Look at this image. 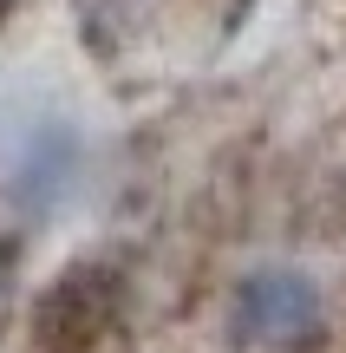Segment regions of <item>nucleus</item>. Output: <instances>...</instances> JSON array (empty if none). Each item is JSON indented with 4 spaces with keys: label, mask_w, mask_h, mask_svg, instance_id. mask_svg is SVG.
<instances>
[{
    "label": "nucleus",
    "mask_w": 346,
    "mask_h": 353,
    "mask_svg": "<svg viewBox=\"0 0 346 353\" xmlns=\"http://www.w3.org/2000/svg\"><path fill=\"white\" fill-rule=\"evenodd\" d=\"M321 321H327L321 288L301 268H255L235 288V334L255 347H307Z\"/></svg>",
    "instance_id": "obj_1"
}]
</instances>
